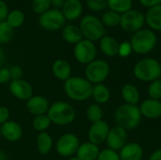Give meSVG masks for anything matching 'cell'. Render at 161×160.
I'll list each match as a JSON object with an SVG mask.
<instances>
[{"instance_id":"6da1fadb","label":"cell","mask_w":161,"mask_h":160,"mask_svg":"<svg viewBox=\"0 0 161 160\" xmlns=\"http://www.w3.org/2000/svg\"><path fill=\"white\" fill-rule=\"evenodd\" d=\"M142 114L138 106L123 104L115 111L116 124L126 131L134 130L142 121Z\"/></svg>"},{"instance_id":"7a4b0ae2","label":"cell","mask_w":161,"mask_h":160,"mask_svg":"<svg viewBox=\"0 0 161 160\" xmlns=\"http://www.w3.org/2000/svg\"><path fill=\"white\" fill-rule=\"evenodd\" d=\"M92 86L93 85L86 78L71 76L64 83V91L70 99L82 102L92 97Z\"/></svg>"},{"instance_id":"3957f363","label":"cell","mask_w":161,"mask_h":160,"mask_svg":"<svg viewBox=\"0 0 161 160\" xmlns=\"http://www.w3.org/2000/svg\"><path fill=\"white\" fill-rule=\"evenodd\" d=\"M135 77L142 82H152L161 76L160 62L153 58H144L139 60L133 69Z\"/></svg>"},{"instance_id":"277c9868","label":"cell","mask_w":161,"mask_h":160,"mask_svg":"<svg viewBox=\"0 0 161 160\" xmlns=\"http://www.w3.org/2000/svg\"><path fill=\"white\" fill-rule=\"evenodd\" d=\"M129 42L134 53L146 55L154 50L158 42V38L152 29L142 28L132 35Z\"/></svg>"},{"instance_id":"5b68a950","label":"cell","mask_w":161,"mask_h":160,"mask_svg":"<svg viewBox=\"0 0 161 160\" xmlns=\"http://www.w3.org/2000/svg\"><path fill=\"white\" fill-rule=\"evenodd\" d=\"M47 116L51 123L58 125H67L72 124L75 117V109L66 102H55L49 107Z\"/></svg>"},{"instance_id":"8992f818","label":"cell","mask_w":161,"mask_h":160,"mask_svg":"<svg viewBox=\"0 0 161 160\" xmlns=\"http://www.w3.org/2000/svg\"><path fill=\"white\" fill-rule=\"evenodd\" d=\"M79 28L83 37L91 41H100L106 33L103 23L94 15L84 16L80 21Z\"/></svg>"},{"instance_id":"52a82bcc","label":"cell","mask_w":161,"mask_h":160,"mask_svg":"<svg viewBox=\"0 0 161 160\" xmlns=\"http://www.w3.org/2000/svg\"><path fill=\"white\" fill-rule=\"evenodd\" d=\"M109 71V65L106 60L94 59L86 67V79L92 84H101L108 78Z\"/></svg>"},{"instance_id":"ba28073f","label":"cell","mask_w":161,"mask_h":160,"mask_svg":"<svg viewBox=\"0 0 161 160\" xmlns=\"http://www.w3.org/2000/svg\"><path fill=\"white\" fill-rule=\"evenodd\" d=\"M144 24L145 16L138 9L131 8L130 10L121 14L120 26L125 32L134 34L137 31L142 29Z\"/></svg>"},{"instance_id":"9c48e42d","label":"cell","mask_w":161,"mask_h":160,"mask_svg":"<svg viewBox=\"0 0 161 160\" xmlns=\"http://www.w3.org/2000/svg\"><path fill=\"white\" fill-rule=\"evenodd\" d=\"M66 19L64 18L60 9L50 8L44 13L40 15L39 25L42 28L48 31H56L60 29L64 24Z\"/></svg>"},{"instance_id":"30bf717a","label":"cell","mask_w":161,"mask_h":160,"mask_svg":"<svg viewBox=\"0 0 161 160\" xmlns=\"http://www.w3.org/2000/svg\"><path fill=\"white\" fill-rule=\"evenodd\" d=\"M97 49L93 41L83 39L77 42L74 49L75 59L81 64H89L95 59Z\"/></svg>"},{"instance_id":"8fae6325","label":"cell","mask_w":161,"mask_h":160,"mask_svg":"<svg viewBox=\"0 0 161 160\" xmlns=\"http://www.w3.org/2000/svg\"><path fill=\"white\" fill-rule=\"evenodd\" d=\"M79 145L80 143L78 138L75 134L67 133L62 135L58 139L56 145V149L59 156L68 157H72L76 153Z\"/></svg>"},{"instance_id":"7c38bea8","label":"cell","mask_w":161,"mask_h":160,"mask_svg":"<svg viewBox=\"0 0 161 160\" xmlns=\"http://www.w3.org/2000/svg\"><path fill=\"white\" fill-rule=\"evenodd\" d=\"M127 131L116 125L110 128L108 138L106 140V143L108 149L113 150L115 152H119L127 143Z\"/></svg>"},{"instance_id":"4fadbf2b","label":"cell","mask_w":161,"mask_h":160,"mask_svg":"<svg viewBox=\"0 0 161 160\" xmlns=\"http://www.w3.org/2000/svg\"><path fill=\"white\" fill-rule=\"evenodd\" d=\"M109 130H110V128H109L108 124L103 120L93 123L88 132V137H89L90 142L96 144V145L106 142V140L108 138Z\"/></svg>"},{"instance_id":"5bb4252c","label":"cell","mask_w":161,"mask_h":160,"mask_svg":"<svg viewBox=\"0 0 161 160\" xmlns=\"http://www.w3.org/2000/svg\"><path fill=\"white\" fill-rule=\"evenodd\" d=\"M9 91L19 100L27 101L33 96V89L31 85L24 79L12 80L9 84Z\"/></svg>"},{"instance_id":"9a60e30c","label":"cell","mask_w":161,"mask_h":160,"mask_svg":"<svg viewBox=\"0 0 161 160\" xmlns=\"http://www.w3.org/2000/svg\"><path fill=\"white\" fill-rule=\"evenodd\" d=\"M141 114L142 117L155 120L161 117V101L154 99H146L139 107Z\"/></svg>"},{"instance_id":"2e32d148","label":"cell","mask_w":161,"mask_h":160,"mask_svg":"<svg viewBox=\"0 0 161 160\" xmlns=\"http://www.w3.org/2000/svg\"><path fill=\"white\" fill-rule=\"evenodd\" d=\"M120 160H142L143 148L138 142H127L119 152Z\"/></svg>"},{"instance_id":"e0dca14e","label":"cell","mask_w":161,"mask_h":160,"mask_svg":"<svg viewBox=\"0 0 161 160\" xmlns=\"http://www.w3.org/2000/svg\"><path fill=\"white\" fill-rule=\"evenodd\" d=\"M49 107L50 105L48 100L41 95L32 96L26 102V108L28 112H30L35 116L45 114L48 111Z\"/></svg>"},{"instance_id":"ac0fdd59","label":"cell","mask_w":161,"mask_h":160,"mask_svg":"<svg viewBox=\"0 0 161 160\" xmlns=\"http://www.w3.org/2000/svg\"><path fill=\"white\" fill-rule=\"evenodd\" d=\"M61 12L66 20L75 21L81 16L83 12V5L80 0H65Z\"/></svg>"},{"instance_id":"d6986e66","label":"cell","mask_w":161,"mask_h":160,"mask_svg":"<svg viewBox=\"0 0 161 160\" xmlns=\"http://www.w3.org/2000/svg\"><path fill=\"white\" fill-rule=\"evenodd\" d=\"M1 136L8 141H17L23 135L21 125L14 121H8L1 125Z\"/></svg>"},{"instance_id":"ffe728a7","label":"cell","mask_w":161,"mask_h":160,"mask_svg":"<svg viewBox=\"0 0 161 160\" xmlns=\"http://www.w3.org/2000/svg\"><path fill=\"white\" fill-rule=\"evenodd\" d=\"M99 153V146L88 141L80 144L75 154L79 160H96Z\"/></svg>"},{"instance_id":"44dd1931","label":"cell","mask_w":161,"mask_h":160,"mask_svg":"<svg viewBox=\"0 0 161 160\" xmlns=\"http://www.w3.org/2000/svg\"><path fill=\"white\" fill-rule=\"evenodd\" d=\"M145 23L153 31H161V4L148 8L144 14Z\"/></svg>"},{"instance_id":"7402d4cb","label":"cell","mask_w":161,"mask_h":160,"mask_svg":"<svg viewBox=\"0 0 161 160\" xmlns=\"http://www.w3.org/2000/svg\"><path fill=\"white\" fill-rule=\"evenodd\" d=\"M120 42L112 36L105 35L99 41L101 51L108 57H115L118 55Z\"/></svg>"},{"instance_id":"603a6c76","label":"cell","mask_w":161,"mask_h":160,"mask_svg":"<svg viewBox=\"0 0 161 160\" xmlns=\"http://www.w3.org/2000/svg\"><path fill=\"white\" fill-rule=\"evenodd\" d=\"M121 96L125 101V104L134 106H138V103L140 102L141 98V94L138 88L130 83H127L123 86L121 90Z\"/></svg>"},{"instance_id":"cb8c5ba5","label":"cell","mask_w":161,"mask_h":160,"mask_svg":"<svg viewBox=\"0 0 161 160\" xmlns=\"http://www.w3.org/2000/svg\"><path fill=\"white\" fill-rule=\"evenodd\" d=\"M52 72L58 79L66 81L71 77L72 69L70 63L67 60L57 59L52 65Z\"/></svg>"},{"instance_id":"d4e9b609","label":"cell","mask_w":161,"mask_h":160,"mask_svg":"<svg viewBox=\"0 0 161 160\" xmlns=\"http://www.w3.org/2000/svg\"><path fill=\"white\" fill-rule=\"evenodd\" d=\"M62 38L65 41L71 44H76L81 40H83L82 32L79 26L75 25H67L62 28Z\"/></svg>"},{"instance_id":"484cf974","label":"cell","mask_w":161,"mask_h":160,"mask_svg":"<svg viewBox=\"0 0 161 160\" xmlns=\"http://www.w3.org/2000/svg\"><path fill=\"white\" fill-rule=\"evenodd\" d=\"M92 97L94 99V101L100 105V104H106L110 99V91L109 89L104 85V84H95L92 86Z\"/></svg>"},{"instance_id":"4316f807","label":"cell","mask_w":161,"mask_h":160,"mask_svg":"<svg viewBox=\"0 0 161 160\" xmlns=\"http://www.w3.org/2000/svg\"><path fill=\"white\" fill-rule=\"evenodd\" d=\"M53 146V139L46 132H41L37 138V149L41 155H47Z\"/></svg>"},{"instance_id":"83f0119b","label":"cell","mask_w":161,"mask_h":160,"mask_svg":"<svg viewBox=\"0 0 161 160\" xmlns=\"http://www.w3.org/2000/svg\"><path fill=\"white\" fill-rule=\"evenodd\" d=\"M107 5L110 10L123 14L132 8V0H107Z\"/></svg>"},{"instance_id":"f1b7e54d","label":"cell","mask_w":161,"mask_h":160,"mask_svg":"<svg viewBox=\"0 0 161 160\" xmlns=\"http://www.w3.org/2000/svg\"><path fill=\"white\" fill-rule=\"evenodd\" d=\"M6 22L12 29L18 28L25 22V14L20 9H13L8 12Z\"/></svg>"},{"instance_id":"f546056e","label":"cell","mask_w":161,"mask_h":160,"mask_svg":"<svg viewBox=\"0 0 161 160\" xmlns=\"http://www.w3.org/2000/svg\"><path fill=\"white\" fill-rule=\"evenodd\" d=\"M120 21H121V14L110 9L104 12L101 18V22L103 23L104 26H108V27H115L117 25H120Z\"/></svg>"},{"instance_id":"4dcf8cb0","label":"cell","mask_w":161,"mask_h":160,"mask_svg":"<svg viewBox=\"0 0 161 160\" xmlns=\"http://www.w3.org/2000/svg\"><path fill=\"white\" fill-rule=\"evenodd\" d=\"M86 116L88 120L92 124L99 122L103 118V109L98 104H92L86 110Z\"/></svg>"},{"instance_id":"1f68e13d","label":"cell","mask_w":161,"mask_h":160,"mask_svg":"<svg viewBox=\"0 0 161 160\" xmlns=\"http://www.w3.org/2000/svg\"><path fill=\"white\" fill-rule=\"evenodd\" d=\"M50 124H51V121L48 118V116L45 114L35 116L33 123H32L34 129L39 132H45V130L50 126Z\"/></svg>"},{"instance_id":"d6a6232c","label":"cell","mask_w":161,"mask_h":160,"mask_svg":"<svg viewBox=\"0 0 161 160\" xmlns=\"http://www.w3.org/2000/svg\"><path fill=\"white\" fill-rule=\"evenodd\" d=\"M51 7V0H32L31 9L36 14H42Z\"/></svg>"},{"instance_id":"836d02e7","label":"cell","mask_w":161,"mask_h":160,"mask_svg":"<svg viewBox=\"0 0 161 160\" xmlns=\"http://www.w3.org/2000/svg\"><path fill=\"white\" fill-rule=\"evenodd\" d=\"M13 35V29L8 25V23L0 22V44L8 43Z\"/></svg>"},{"instance_id":"e575fe53","label":"cell","mask_w":161,"mask_h":160,"mask_svg":"<svg viewBox=\"0 0 161 160\" xmlns=\"http://www.w3.org/2000/svg\"><path fill=\"white\" fill-rule=\"evenodd\" d=\"M148 95L150 99L161 100V79H157L155 81L150 82L148 86Z\"/></svg>"},{"instance_id":"d590c367","label":"cell","mask_w":161,"mask_h":160,"mask_svg":"<svg viewBox=\"0 0 161 160\" xmlns=\"http://www.w3.org/2000/svg\"><path fill=\"white\" fill-rule=\"evenodd\" d=\"M96 160H120V157L118 152L106 148L100 151Z\"/></svg>"},{"instance_id":"8d00e7d4","label":"cell","mask_w":161,"mask_h":160,"mask_svg":"<svg viewBox=\"0 0 161 160\" xmlns=\"http://www.w3.org/2000/svg\"><path fill=\"white\" fill-rule=\"evenodd\" d=\"M87 7L92 11H101L107 5V0H87Z\"/></svg>"},{"instance_id":"74e56055","label":"cell","mask_w":161,"mask_h":160,"mask_svg":"<svg viewBox=\"0 0 161 160\" xmlns=\"http://www.w3.org/2000/svg\"><path fill=\"white\" fill-rule=\"evenodd\" d=\"M132 47L129 41H124L122 43H120L119 45V51H118V55L122 58H127L131 55L132 53Z\"/></svg>"},{"instance_id":"f35d334b","label":"cell","mask_w":161,"mask_h":160,"mask_svg":"<svg viewBox=\"0 0 161 160\" xmlns=\"http://www.w3.org/2000/svg\"><path fill=\"white\" fill-rule=\"evenodd\" d=\"M9 74H10V79L12 80H19V79H22V76H23V70L20 66L18 65H15V66H12L10 69H9Z\"/></svg>"},{"instance_id":"ab89813d","label":"cell","mask_w":161,"mask_h":160,"mask_svg":"<svg viewBox=\"0 0 161 160\" xmlns=\"http://www.w3.org/2000/svg\"><path fill=\"white\" fill-rule=\"evenodd\" d=\"M8 7L7 3L3 0H0V22H5L8 14Z\"/></svg>"},{"instance_id":"60d3db41","label":"cell","mask_w":161,"mask_h":160,"mask_svg":"<svg viewBox=\"0 0 161 160\" xmlns=\"http://www.w3.org/2000/svg\"><path fill=\"white\" fill-rule=\"evenodd\" d=\"M10 79L9 69L8 68H0V84H5L8 82Z\"/></svg>"},{"instance_id":"b9f144b4","label":"cell","mask_w":161,"mask_h":160,"mask_svg":"<svg viewBox=\"0 0 161 160\" xmlns=\"http://www.w3.org/2000/svg\"><path fill=\"white\" fill-rule=\"evenodd\" d=\"M9 110L6 107H0V125L4 124L8 121Z\"/></svg>"},{"instance_id":"7bdbcfd3","label":"cell","mask_w":161,"mask_h":160,"mask_svg":"<svg viewBox=\"0 0 161 160\" xmlns=\"http://www.w3.org/2000/svg\"><path fill=\"white\" fill-rule=\"evenodd\" d=\"M139 1L143 7L148 8L161 4V0H139Z\"/></svg>"},{"instance_id":"ee69618b","label":"cell","mask_w":161,"mask_h":160,"mask_svg":"<svg viewBox=\"0 0 161 160\" xmlns=\"http://www.w3.org/2000/svg\"><path fill=\"white\" fill-rule=\"evenodd\" d=\"M64 3H65V0H51V6H53L56 9L62 8Z\"/></svg>"},{"instance_id":"f6af8a7d","label":"cell","mask_w":161,"mask_h":160,"mask_svg":"<svg viewBox=\"0 0 161 160\" xmlns=\"http://www.w3.org/2000/svg\"><path fill=\"white\" fill-rule=\"evenodd\" d=\"M149 160H161V149H157L155 150L150 157H149Z\"/></svg>"},{"instance_id":"bcb514c9","label":"cell","mask_w":161,"mask_h":160,"mask_svg":"<svg viewBox=\"0 0 161 160\" xmlns=\"http://www.w3.org/2000/svg\"><path fill=\"white\" fill-rule=\"evenodd\" d=\"M4 60H5V54H4L3 49L0 46V68L3 65V63H4Z\"/></svg>"},{"instance_id":"7dc6e473","label":"cell","mask_w":161,"mask_h":160,"mask_svg":"<svg viewBox=\"0 0 161 160\" xmlns=\"http://www.w3.org/2000/svg\"><path fill=\"white\" fill-rule=\"evenodd\" d=\"M0 160H8L7 154L4 151H2V150H0Z\"/></svg>"},{"instance_id":"c3c4849f","label":"cell","mask_w":161,"mask_h":160,"mask_svg":"<svg viewBox=\"0 0 161 160\" xmlns=\"http://www.w3.org/2000/svg\"><path fill=\"white\" fill-rule=\"evenodd\" d=\"M68 160H79V159H78V158H77V157H71L70 159H68Z\"/></svg>"},{"instance_id":"681fc988","label":"cell","mask_w":161,"mask_h":160,"mask_svg":"<svg viewBox=\"0 0 161 160\" xmlns=\"http://www.w3.org/2000/svg\"><path fill=\"white\" fill-rule=\"evenodd\" d=\"M0 129H1V125H0ZM0 135H1V130H0Z\"/></svg>"},{"instance_id":"f907efd6","label":"cell","mask_w":161,"mask_h":160,"mask_svg":"<svg viewBox=\"0 0 161 160\" xmlns=\"http://www.w3.org/2000/svg\"><path fill=\"white\" fill-rule=\"evenodd\" d=\"M160 66H161V62H160Z\"/></svg>"}]
</instances>
